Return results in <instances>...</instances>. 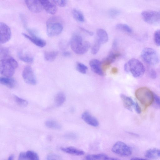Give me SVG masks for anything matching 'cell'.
Segmentation results:
<instances>
[{
  "label": "cell",
  "instance_id": "17",
  "mask_svg": "<svg viewBox=\"0 0 160 160\" xmlns=\"http://www.w3.org/2000/svg\"><path fill=\"white\" fill-rule=\"evenodd\" d=\"M22 34L25 37L29 39L36 46L41 48L44 47L46 44V41L43 39L38 37H32L22 33Z\"/></svg>",
  "mask_w": 160,
  "mask_h": 160
},
{
  "label": "cell",
  "instance_id": "40",
  "mask_svg": "<svg viewBox=\"0 0 160 160\" xmlns=\"http://www.w3.org/2000/svg\"><path fill=\"white\" fill-rule=\"evenodd\" d=\"M65 137L68 139L73 140L77 138V135L74 133L69 132L65 134Z\"/></svg>",
  "mask_w": 160,
  "mask_h": 160
},
{
  "label": "cell",
  "instance_id": "10",
  "mask_svg": "<svg viewBox=\"0 0 160 160\" xmlns=\"http://www.w3.org/2000/svg\"><path fill=\"white\" fill-rule=\"evenodd\" d=\"M0 42L1 44L8 42L11 37V32L10 27L3 22L0 23Z\"/></svg>",
  "mask_w": 160,
  "mask_h": 160
},
{
  "label": "cell",
  "instance_id": "25",
  "mask_svg": "<svg viewBox=\"0 0 160 160\" xmlns=\"http://www.w3.org/2000/svg\"><path fill=\"white\" fill-rule=\"evenodd\" d=\"M72 14L74 18L77 21L80 22H84V16L79 10L75 9H73L72 11Z\"/></svg>",
  "mask_w": 160,
  "mask_h": 160
},
{
  "label": "cell",
  "instance_id": "50",
  "mask_svg": "<svg viewBox=\"0 0 160 160\" xmlns=\"http://www.w3.org/2000/svg\"><path fill=\"white\" fill-rule=\"evenodd\" d=\"M87 160L86 159V160Z\"/></svg>",
  "mask_w": 160,
  "mask_h": 160
},
{
  "label": "cell",
  "instance_id": "48",
  "mask_svg": "<svg viewBox=\"0 0 160 160\" xmlns=\"http://www.w3.org/2000/svg\"><path fill=\"white\" fill-rule=\"evenodd\" d=\"M14 155L13 154L11 155L6 160H13Z\"/></svg>",
  "mask_w": 160,
  "mask_h": 160
},
{
  "label": "cell",
  "instance_id": "41",
  "mask_svg": "<svg viewBox=\"0 0 160 160\" xmlns=\"http://www.w3.org/2000/svg\"><path fill=\"white\" fill-rule=\"evenodd\" d=\"M18 160H28L26 152H20L19 155Z\"/></svg>",
  "mask_w": 160,
  "mask_h": 160
},
{
  "label": "cell",
  "instance_id": "9",
  "mask_svg": "<svg viewBox=\"0 0 160 160\" xmlns=\"http://www.w3.org/2000/svg\"><path fill=\"white\" fill-rule=\"evenodd\" d=\"M22 76L26 83L31 85H35L36 84L35 76L30 66H27L25 67L22 71Z\"/></svg>",
  "mask_w": 160,
  "mask_h": 160
},
{
  "label": "cell",
  "instance_id": "18",
  "mask_svg": "<svg viewBox=\"0 0 160 160\" xmlns=\"http://www.w3.org/2000/svg\"><path fill=\"white\" fill-rule=\"evenodd\" d=\"M145 156L150 159H156L160 158V149L157 148H152L147 150Z\"/></svg>",
  "mask_w": 160,
  "mask_h": 160
},
{
  "label": "cell",
  "instance_id": "5",
  "mask_svg": "<svg viewBox=\"0 0 160 160\" xmlns=\"http://www.w3.org/2000/svg\"><path fill=\"white\" fill-rule=\"evenodd\" d=\"M47 33L49 37L59 34L62 32L63 27L60 19L58 17L49 18L46 22Z\"/></svg>",
  "mask_w": 160,
  "mask_h": 160
},
{
  "label": "cell",
  "instance_id": "21",
  "mask_svg": "<svg viewBox=\"0 0 160 160\" xmlns=\"http://www.w3.org/2000/svg\"><path fill=\"white\" fill-rule=\"evenodd\" d=\"M98 39L101 43L107 42L108 40V37L107 32L104 29H98L97 31Z\"/></svg>",
  "mask_w": 160,
  "mask_h": 160
},
{
  "label": "cell",
  "instance_id": "30",
  "mask_svg": "<svg viewBox=\"0 0 160 160\" xmlns=\"http://www.w3.org/2000/svg\"><path fill=\"white\" fill-rule=\"evenodd\" d=\"M13 97L15 102L19 105L22 107H25L28 105V103L26 100L16 95H14Z\"/></svg>",
  "mask_w": 160,
  "mask_h": 160
},
{
  "label": "cell",
  "instance_id": "28",
  "mask_svg": "<svg viewBox=\"0 0 160 160\" xmlns=\"http://www.w3.org/2000/svg\"><path fill=\"white\" fill-rule=\"evenodd\" d=\"M116 28L118 29L128 33H131L132 31L131 28L128 25L125 24H118L116 25Z\"/></svg>",
  "mask_w": 160,
  "mask_h": 160
},
{
  "label": "cell",
  "instance_id": "43",
  "mask_svg": "<svg viewBox=\"0 0 160 160\" xmlns=\"http://www.w3.org/2000/svg\"><path fill=\"white\" fill-rule=\"evenodd\" d=\"M80 29L85 33H87V34L90 36H92L93 35V33L92 32L87 30L85 28H80Z\"/></svg>",
  "mask_w": 160,
  "mask_h": 160
},
{
  "label": "cell",
  "instance_id": "16",
  "mask_svg": "<svg viewBox=\"0 0 160 160\" xmlns=\"http://www.w3.org/2000/svg\"><path fill=\"white\" fill-rule=\"evenodd\" d=\"M120 97L122 101L124 106L128 110L132 111L135 102L132 98L126 95L121 94Z\"/></svg>",
  "mask_w": 160,
  "mask_h": 160
},
{
  "label": "cell",
  "instance_id": "12",
  "mask_svg": "<svg viewBox=\"0 0 160 160\" xmlns=\"http://www.w3.org/2000/svg\"><path fill=\"white\" fill-rule=\"evenodd\" d=\"M89 65L92 70L97 75L102 76L104 75V71L102 67V62L99 60L93 59L90 60Z\"/></svg>",
  "mask_w": 160,
  "mask_h": 160
},
{
  "label": "cell",
  "instance_id": "19",
  "mask_svg": "<svg viewBox=\"0 0 160 160\" xmlns=\"http://www.w3.org/2000/svg\"><path fill=\"white\" fill-rule=\"evenodd\" d=\"M60 149L66 153L77 156H81L84 155V151L72 147H61Z\"/></svg>",
  "mask_w": 160,
  "mask_h": 160
},
{
  "label": "cell",
  "instance_id": "14",
  "mask_svg": "<svg viewBox=\"0 0 160 160\" xmlns=\"http://www.w3.org/2000/svg\"><path fill=\"white\" fill-rule=\"evenodd\" d=\"M43 9L48 13L55 14L57 10L55 4L48 0H40Z\"/></svg>",
  "mask_w": 160,
  "mask_h": 160
},
{
  "label": "cell",
  "instance_id": "27",
  "mask_svg": "<svg viewBox=\"0 0 160 160\" xmlns=\"http://www.w3.org/2000/svg\"><path fill=\"white\" fill-rule=\"evenodd\" d=\"M18 56L20 60L27 63H31L34 60L33 58L32 57L23 54L21 52L18 53Z\"/></svg>",
  "mask_w": 160,
  "mask_h": 160
},
{
  "label": "cell",
  "instance_id": "31",
  "mask_svg": "<svg viewBox=\"0 0 160 160\" xmlns=\"http://www.w3.org/2000/svg\"><path fill=\"white\" fill-rule=\"evenodd\" d=\"M101 44L99 41L97 39L91 48V53L92 54L95 55L98 52L100 48Z\"/></svg>",
  "mask_w": 160,
  "mask_h": 160
},
{
  "label": "cell",
  "instance_id": "2",
  "mask_svg": "<svg viewBox=\"0 0 160 160\" xmlns=\"http://www.w3.org/2000/svg\"><path fill=\"white\" fill-rule=\"evenodd\" d=\"M125 71L130 72L135 78H139L144 74L145 68L142 63L138 60L133 58L129 60L124 65Z\"/></svg>",
  "mask_w": 160,
  "mask_h": 160
},
{
  "label": "cell",
  "instance_id": "26",
  "mask_svg": "<svg viewBox=\"0 0 160 160\" xmlns=\"http://www.w3.org/2000/svg\"><path fill=\"white\" fill-rule=\"evenodd\" d=\"M107 156L102 153L88 155L86 156L85 159L87 160H103Z\"/></svg>",
  "mask_w": 160,
  "mask_h": 160
},
{
  "label": "cell",
  "instance_id": "4",
  "mask_svg": "<svg viewBox=\"0 0 160 160\" xmlns=\"http://www.w3.org/2000/svg\"><path fill=\"white\" fill-rule=\"evenodd\" d=\"M135 95L140 103L146 108L152 104L154 93L146 87H142L137 89Z\"/></svg>",
  "mask_w": 160,
  "mask_h": 160
},
{
  "label": "cell",
  "instance_id": "37",
  "mask_svg": "<svg viewBox=\"0 0 160 160\" xmlns=\"http://www.w3.org/2000/svg\"><path fill=\"white\" fill-rule=\"evenodd\" d=\"M55 4L61 7H63L66 6L67 1L66 0H53L52 1Z\"/></svg>",
  "mask_w": 160,
  "mask_h": 160
},
{
  "label": "cell",
  "instance_id": "46",
  "mask_svg": "<svg viewBox=\"0 0 160 160\" xmlns=\"http://www.w3.org/2000/svg\"><path fill=\"white\" fill-rule=\"evenodd\" d=\"M63 55L65 57H68L70 55L71 53L69 52L66 51L63 52Z\"/></svg>",
  "mask_w": 160,
  "mask_h": 160
},
{
  "label": "cell",
  "instance_id": "42",
  "mask_svg": "<svg viewBox=\"0 0 160 160\" xmlns=\"http://www.w3.org/2000/svg\"><path fill=\"white\" fill-rule=\"evenodd\" d=\"M134 108L137 113H141V108L137 102H135Z\"/></svg>",
  "mask_w": 160,
  "mask_h": 160
},
{
  "label": "cell",
  "instance_id": "34",
  "mask_svg": "<svg viewBox=\"0 0 160 160\" xmlns=\"http://www.w3.org/2000/svg\"><path fill=\"white\" fill-rule=\"evenodd\" d=\"M120 13V11L118 9L112 8L109 11V15L110 17L112 18H116Z\"/></svg>",
  "mask_w": 160,
  "mask_h": 160
},
{
  "label": "cell",
  "instance_id": "22",
  "mask_svg": "<svg viewBox=\"0 0 160 160\" xmlns=\"http://www.w3.org/2000/svg\"><path fill=\"white\" fill-rule=\"evenodd\" d=\"M54 99L55 106L58 107L62 105L64 103L66 97L63 92H59L55 95Z\"/></svg>",
  "mask_w": 160,
  "mask_h": 160
},
{
  "label": "cell",
  "instance_id": "13",
  "mask_svg": "<svg viewBox=\"0 0 160 160\" xmlns=\"http://www.w3.org/2000/svg\"><path fill=\"white\" fill-rule=\"evenodd\" d=\"M81 118L86 123L90 126L97 127L99 125V122L97 119L88 111L83 112L82 114Z\"/></svg>",
  "mask_w": 160,
  "mask_h": 160
},
{
  "label": "cell",
  "instance_id": "15",
  "mask_svg": "<svg viewBox=\"0 0 160 160\" xmlns=\"http://www.w3.org/2000/svg\"><path fill=\"white\" fill-rule=\"evenodd\" d=\"M119 53L111 52L102 62L103 71L106 69L110 65L114 62L117 58L119 57Z\"/></svg>",
  "mask_w": 160,
  "mask_h": 160
},
{
  "label": "cell",
  "instance_id": "6",
  "mask_svg": "<svg viewBox=\"0 0 160 160\" xmlns=\"http://www.w3.org/2000/svg\"><path fill=\"white\" fill-rule=\"evenodd\" d=\"M142 59L147 63L150 65H154L159 62L158 55L154 49L149 48L143 49L141 54Z\"/></svg>",
  "mask_w": 160,
  "mask_h": 160
},
{
  "label": "cell",
  "instance_id": "39",
  "mask_svg": "<svg viewBox=\"0 0 160 160\" xmlns=\"http://www.w3.org/2000/svg\"><path fill=\"white\" fill-rule=\"evenodd\" d=\"M148 76L151 78L155 79L157 77V73L154 69H151L148 71Z\"/></svg>",
  "mask_w": 160,
  "mask_h": 160
},
{
  "label": "cell",
  "instance_id": "23",
  "mask_svg": "<svg viewBox=\"0 0 160 160\" xmlns=\"http://www.w3.org/2000/svg\"><path fill=\"white\" fill-rule=\"evenodd\" d=\"M58 54V52L56 51L45 52L44 53V58L46 61L52 62L55 59Z\"/></svg>",
  "mask_w": 160,
  "mask_h": 160
},
{
  "label": "cell",
  "instance_id": "38",
  "mask_svg": "<svg viewBox=\"0 0 160 160\" xmlns=\"http://www.w3.org/2000/svg\"><path fill=\"white\" fill-rule=\"evenodd\" d=\"M47 160H61L59 155L55 154L48 155L47 157Z\"/></svg>",
  "mask_w": 160,
  "mask_h": 160
},
{
  "label": "cell",
  "instance_id": "3",
  "mask_svg": "<svg viewBox=\"0 0 160 160\" xmlns=\"http://www.w3.org/2000/svg\"><path fill=\"white\" fill-rule=\"evenodd\" d=\"M70 45L72 50L78 55H82L86 53L90 46L89 42H83L82 37L78 34L72 36L70 40Z\"/></svg>",
  "mask_w": 160,
  "mask_h": 160
},
{
  "label": "cell",
  "instance_id": "44",
  "mask_svg": "<svg viewBox=\"0 0 160 160\" xmlns=\"http://www.w3.org/2000/svg\"><path fill=\"white\" fill-rule=\"evenodd\" d=\"M103 160H119L117 158H112V157H109L107 156Z\"/></svg>",
  "mask_w": 160,
  "mask_h": 160
},
{
  "label": "cell",
  "instance_id": "36",
  "mask_svg": "<svg viewBox=\"0 0 160 160\" xmlns=\"http://www.w3.org/2000/svg\"><path fill=\"white\" fill-rule=\"evenodd\" d=\"M8 50L6 48H2L0 49V55L2 58L8 56Z\"/></svg>",
  "mask_w": 160,
  "mask_h": 160
},
{
  "label": "cell",
  "instance_id": "33",
  "mask_svg": "<svg viewBox=\"0 0 160 160\" xmlns=\"http://www.w3.org/2000/svg\"><path fill=\"white\" fill-rule=\"evenodd\" d=\"M153 38L155 44L157 46H160V29L155 31Z\"/></svg>",
  "mask_w": 160,
  "mask_h": 160
},
{
  "label": "cell",
  "instance_id": "8",
  "mask_svg": "<svg viewBox=\"0 0 160 160\" xmlns=\"http://www.w3.org/2000/svg\"><path fill=\"white\" fill-rule=\"evenodd\" d=\"M112 150L114 153L123 157L129 156L132 153L131 147L121 141L115 143L112 146Z\"/></svg>",
  "mask_w": 160,
  "mask_h": 160
},
{
  "label": "cell",
  "instance_id": "11",
  "mask_svg": "<svg viewBox=\"0 0 160 160\" xmlns=\"http://www.w3.org/2000/svg\"><path fill=\"white\" fill-rule=\"evenodd\" d=\"M25 2L28 8L33 12H39L43 9L40 0H25Z\"/></svg>",
  "mask_w": 160,
  "mask_h": 160
},
{
  "label": "cell",
  "instance_id": "7",
  "mask_svg": "<svg viewBox=\"0 0 160 160\" xmlns=\"http://www.w3.org/2000/svg\"><path fill=\"white\" fill-rule=\"evenodd\" d=\"M141 16L143 20L148 24H160V12L151 10H145L142 12Z\"/></svg>",
  "mask_w": 160,
  "mask_h": 160
},
{
  "label": "cell",
  "instance_id": "29",
  "mask_svg": "<svg viewBox=\"0 0 160 160\" xmlns=\"http://www.w3.org/2000/svg\"><path fill=\"white\" fill-rule=\"evenodd\" d=\"M26 153L28 160H40L38 154L33 151L29 150Z\"/></svg>",
  "mask_w": 160,
  "mask_h": 160
},
{
  "label": "cell",
  "instance_id": "45",
  "mask_svg": "<svg viewBox=\"0 0 160 160\" xmlns=\"http://www.w3.org/2000/svg\"><path fill=\"white\" fill-rule=\"evenodd\" d=\"M130 160H148L146 159L138 157H133L131 158Z\"/></svg>",
  "mask_w": 160,
  "mask_h": 160
},
{
  "label": "cell",
  "instance_id": "49",
  "mask_svg": "<svg viewBox=\"0 0 160 160\" xmlns=\"http://www.w3.org/2000/svg\"><path fill=\"white\" fill-rule=\"evenodd\" d=\"M112 72L113 73L115 74L117 72L118 70L116 68H113L112 69Z\"/></svg>",
  "mask_w": 160,
  "mask_h": 160
},
{
  "label": "cell",
  "instance_id": "24",
  "mask_svg": "<svg viewBox=\"0 0 160 160\" xmlns=\"http://www.w3.org/2000/svg\"><path fill=\"white\" fill-rule=\"evenodd\" d=\"M45 125L47 128L54 129L59 130L62 128V126L59 123L52 120L47 121Z\"/></svg>",
  "mask_w": 160,
  "mask_h": 160
},
{
  "label": "cell",
  "instance_id": "1",
  "mask_svg": "<svg viewBox=\"0 0 160 160\" xmlns=\"http://www.w3.org/2000/svg\"><path fill=\"white\" fill-rule=\"evenodd\" d=\"M18 66L17 61L13 58L8 56L1 58L0 62V72L6 77L10 78L14 74L15 70Z\"/></svg>",
  "mask_w": 160,
  "mask_h": 160
},
{
  "label": "cell",
  "instance_id": "20",
  "mask_svg": "<svg viewBox=\"0 0 160 160\" xmlns=\"http://www.w3.org/2000/svg\"><path fill=\"white\" fill-rule=\"evenodd\" d=\"M0 82L2 84L10 88H13L16 84V82L13 78L6 77H1Z\"/></svg>",
  "mask_w": 160,
  "mask_h": 160
},
{
  "label": "cell",
  "instance_id": "32",
  "mask_svg": "<svg viewBox=\"0 0 160 160\" xmlns=\"http://www.w3.org/2000/svg\"><path fill=\"white\" fill-rule=\"evenodd\" d=\"M76 69L79 72L84 74L86 73L88 67L84 64L78 62L76 64Z\"/></svg>",
  "mask_w": 160,
  "mask_h": 160
},
{
  "label": "cell",
  "instance_id": "47",
  "mask_svg": "<svg viewBox=\"0 0 160 160\" xmlns=\"http://www.w3.org/2000/svg\"><path fill=\"white\" fill-rule=\"evenodd\" d=\"M117 45V41L116 40H114V41L113 43V44H112L113 48L114 49L116 48Z\"/></svg>",
  "mask_w": 160,
  "mask_h": 160
},
{
  "label": "cell",
  "instance_id": "35",
  "mask_svg": "<svg viewBox=\"0 0 160 160\" xmlns=\"http://www.w3.org/2000/svg\"><path fill=\"white\" fill-rule=\"evenodd\" d=\"M152 104L155 108L160 109V97L154 93V100Z\"/></svg>",
  "mask_w": 160,
  "mask_h": 160
}]
</instances>
